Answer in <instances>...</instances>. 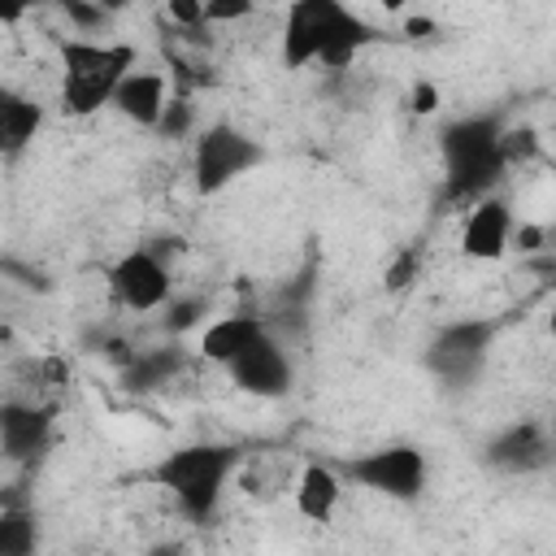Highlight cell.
Wrapping results in <instances>:
<instances>
[{"label":"cell","instance_id":"cell-22","mask_svg":"<svg viewBox=\"0 0 556 556\" xmlns=\"http://www.w3.org/2000/svg\"><path fill=\"white\" fill-rule=\"evenodd\" d=\"M156 135L161 139H187V135H195V104L187 96H169V104L161 109Z\"/></svg>","mask_w":556,"mask_h":556},{"label":"cell","instance_id":"cell-19","mask_svg":"<svg viewBox=\"0 0 556 556\" xmlns=\"http://www.w3.org/2000/svg\"><path fill=\"white\" fill-rule=\"evenodd\" d=\"M204 321H208V300L204 295H169L161 304V330L174 334V339L195 330V326H204Z\"/></svg>","mask_w":556,"mask_h":556},{"label":"cell","instance_id":"cell-24","mask_svg":"<svg viewBox=\"0 0 556 556\" xmlns=\"http://www.w3.org/2000/svg\"><path fill=\"white\" fill-rule=\"evenodd\" d=\"M0 278L26 287V291H48V274L30 261H17V256H0Z\"/></svg>","mask_w":556,"mask_h":556},{"label":"cell","instance_id":"cell-26","mask_svg":"<svg viewBox=\"0 0 556 556\" xmlns=\"http://www.w3.org/2000/svg\"><path fill=\"white\" fill-rule=\"evenodd\" d=\"M248 13H252V4H248V0H226V4L208 0V4H204V26H222V22H243Z\"/></svg>","mask_w":556,"mask_h":556},{"label":"cell","instance_id":"cell-17","mask_svg":"<svg viewBox=\"0 0 556 556\" xmlns=\"http://www.w3.org/2000/svg\"><path fill=\"white\" fill-rule=\"evenodd\" d=\"M182 374V352L174 343H161V348H135V356L126 361L122 378L130 391H161L169 387L174 378Z\"/></svg>","mask_w":556,"mask_h":556},{"label":"cell","instance_id":"cell-8","mask_svg":"<svg viewBox=\"0 0 556 556\" xmlns=\"http://www.w3.org/2000/svg\"><path fill=\"white\" fill-rule=\"evenodd\" d=\"M109 295L113 304H122L126 313H156L169 295H174V278H169V261L161 252H152L148 243L122 252L109 269H104Z\"/></svg>","mask_w":556,"mask_h":556},{"label":"cell","instance_id":"cell-9","mask_svg":"<svg viewBox=\"0 0 556 556\" xmlns=\"http://www.w3.org/2000/svg\"><path fill=\"white\" fill-rule=\"evenodd\" d=\"M230 382L243 391V395H256V400H278L295 387V361L287 352V343L278 334H261L252 348H243L230 365H226Z\"/></svg>","mask_w":556,"mask_h":556},{"label":"cell","instance_id":"cell-21","mask_svg":"<svg viewBox=\"0 0 556 556\" xmlns=\"http://www.w3.org/2000/svg\"><path fill=\"white\" fill-rule=\"evenodd\" d=\"M530 156H539V135L530 126H504L500 130V161H504V169H517Z\"/></svg>","mask_w":556,"mask_h":556},{"label":"cell","instance_id":"cell-13","mask_svg":"<svg viewBox=\"0 0 556 556\" xmlns=\"http://www.w3.org/2000/svg\"><path fill=\"white\" fill-rule=\"evenodd\" d=\"M165 104H169V74L143 70V65H135V70L117 83V91H113V100H109V109H113L122 122L139 126V130H156Z\"/></svg>","mask_w":556,"mask_h":556},{"label":"cell","instance_id":"cell-27","mask_svg":"<svg viewBox=\"0 0 556 556\" xmlns=\"http://www.w3.org/2000/svg\"><path fill=\"white\" fill-rule=\"evenodd\" d=\"M408 100H413V113H434L439 109V87L434 83H417Z\"/></svg>","mask_w":556,"mask_h":556},{"label":"cell","instance_id":"cell-23","mask_svg":"<svg viewBox=\"0 0 556 556\" xmlns=\"http://www.w3.org/2000/svg\"><path fill=\"white\" fill-rule=\"evenodd\" d=\"M417 274H421V248H404V252L387 265L382 287H387V291H404V287H413V282H417Z\"/></svg>","mask_w":556,"mask_h":556},{"label":"cell","instance_id":"cell-28","mask_svg":"<svg viewBox=\"0 0 556 556\" xmlns=\"http://www.w3.org/2000/svg\"><path fill=\"white\" fill-rule=\"evenodd\" d=\"M148 556H182V547H178L174 539H165V543H152V547H148Z\"/></svg>","mask_w":556,"mask_h":556},{"label":"cell","instance_id":"cell-5","mask_svg":"<svg viewBox=\"0 0 556 556\" xmlns=\"http://www.w3.org/2000/svg\"><path fill=\"white\" fill-rule=\"evenodd\" d=\"M261 165H265L261 139H252L248 130H239L230 122H208L191 139V182L200 195H217L235 178H243Z\"/></svg>","mask_w":556,"mask_h":556},{"label":"cell","instance_id":"cell-6","mask_svg":"<svg viewBox=\"0 0 556 556\" xmlns=\"http://www.w3.org/2000/svg\"><path fill=\"white\" fill-rule=\"evenodd\" d=\"M352 9L339 0H295L282 9V26H278V48H282V65L287 70H304L317 65L326 56V48L334 43V35L348 26Z\"/></svg>","mask_w":556,"mask_h":556},{"label":"cell","instance_id":"cell-7","mask_svg":"<svg viewBox=\"0 0 556 556\" xmlns=\"http://www.w3.org/2000/svg\"><path fill=\"white\" fill-rule=\"evenodd\" d=\"M500 334L495 317H460L434 330V339L426 343V369L443 382H469L478 378V369L486 365V352Z\"/></svg>","mask_w":556,"mask_h":556},{"label":"cell","instance_id":"cell-15","mask_svg":"<svg viewBox=\"0 0 556 556\" xmlns=\"http://www.w3.org/2000/svg\"><path fill=\"white\" fill-rule=\"evenodd\" d=\"M291 500H295V513H300L304 521L326 526V521L334 517L339 500H343V478H339V469H334L330 460H308V465H300V473H295V482H291Z\"/></svg>","mask_w":556,"mask_h":556},{"label":"cell","instance_id":"cell-14","mask_svg":"<svg viewBox=\"0 0 556 556\" xmlns=\"http://www.w3.org/2000/svg\"><path fill=\"white\" fill-rule=\"evenodd\" d=\"M265 334V321H261V313H222V317H213V321H204L200 326V356L208 361V365H230L243 348H252L256 339Z\"/></svg>","mask_w":556,"mask_h":556},{"label":"cell","instance_id":"cell-20","mask_svg":"<svg viewBox=\"0 0 556 556\" xmlns=\"http://www.w3.org/2000/svg\"><path fill=\"white\" fill-rule=\"evenodd\" d=\"M61 17L70 22V35L74 39H96L100 30L113 26V13L104 4H87V0H65L61 4Z\"/></svg>","mask_w":556,"mask_h":556},{"label":"cell","instance_id":"cell-4","mask_svg":"<svg viewBox=\"0 0 556 556\" xmlns=\"http://www.w3.org/2000/svg\"><path fill=\"white\" fill-rule=\"evenodd\" d=\"M339 478L361 486V491H374L382 500H417L430 482V460L417 443H382V447H369V452H356V456H343L334 460Z\"/></svg>","mask_w":556,"mask_h":556},{"label":"cell","instance_id":"cell-10","mask_svg":"<svg viewBox=\"0 0 556 556\" xmlns=\"http://www.w3.org/2000/svg\"><path fill=\"white\" fill-rule=\"evenodd\" d=\"M52 421L56 404H30V400H0V460L9 465H35L52 447Z\"/></svg>","mask_w":556,"mask_h":556},{"label":"cell","instance_id":"cell-16","mask_svg":"<svg viewBox=\"0 0 556 556\" xmlns=\"http://www.w3.org/2000/svg\"><path fill=\"white\" fill-rule=\"evenodd\" d=\"M39 126H43V104L17 87H0V156L26 152Z\"/></svg>","mask_w":556,"mask_h":556},{"label":"cell","instance_id":"cell-18","mask_svg":"<svg viewBox=\"0 0 556 556\" xmlns=\"http://www.w3.org/2000/svg\"><path fill=\"white\" fill-rule=\"evenodd\" d=\"M0 556H39V517L30 504L0 508Z\"/></svg>","mask_w":556,"mask_h":556},{"label":"cell","instance_id":"cell-3","mask_svg":"<svg viewBox=\"0 0 556 556\" xmlns=\"http://www.w3.org/2000/svg\"><path fill=\"white\" fill-rule=\"evenodd\" d=\"M500 130H504V122L495 113H469L439 130V152H443L452 200L473 204L500 187V178L508 174L500 161Z\"/></svg>","mask_w":556,"mask_h":556},{"label":"cell","instance_id":"cell-1","mask_svg":"<svg viewBox=\"0 0 556 556\" xmlns=\"http://www.w3.org/2000/svg\"><path fill=\"white\" fill-rule=\"evenodd\" d=\"M248 460V447L243 443H213V439H200V443H182L174 452H165L143 478L152 486H161L182 517L191 521H208L230 486V478L243 469Z\"/></svg>","mask_w":556,"mask_h":556},{"label":"cell","instance_id":"cell-2","mask_svg":"<svg viewBox=\"0 0 556 556\" xmlns=\"http://www.w3.org/2000/svg\"><path fill=\"white\" fill-rule=\"evenodd\" d=\"M56 61H61V109L70 117H91L109 109L117 83L139 65L135 43L126 39H56Z\"/></svg>","mask_w":556,"mask_h":556},{"label":"cell","instance_id":"cell-25","mask_svg":"<svg viewBox=\"0 0 556 556\" xmlns=\"http://www.w3.org/2000/svg\"><path fill=\"white\" fill-rule=\"evenodd\" d=\"M508 248H517L521 256L547 252V226H534V222H521V226H513V239H508Z\"/></svg>","mask_w":556,"mask_h":556},{"label":"cell","instance_id":"cell-11","mask_svg":"<svg viewBox=\"0 0 556 556\" xmlns=\"http://www.w3.org/2000/svg\"><path fill=\"white\" fill-rule=\"evenodd\" d=\"M513 208L504 195H482L469 204L465 222H460V252L469 261H500L508 252V239H513Z\"/></svg>","mask_w":556,"mask_h":556},{"label":"cell","instance_id":"cell-12","mask_svg":"<svg viewBox=\"0 0 556 556\" xmlns=\"http://www.w3.org/2000/svg\"><path fill=\"white\" fill-rule=\"evenodd\" d=\"M547 460H552V434L543 421H513L486 443V465L504 473H534L547 469Z\"/></svg>","mask_w":556,"mask_h":556}]
</instances>
